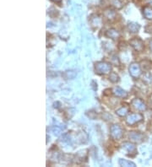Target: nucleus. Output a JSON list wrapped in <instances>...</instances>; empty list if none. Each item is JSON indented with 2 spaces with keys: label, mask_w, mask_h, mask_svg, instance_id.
Instances as JSON below:
<instances>
[{
  "label": "nucleus",
  "mask_w": 152,
  "mask_h": 167,
  "mask_svg": "<svg viewBox=\"0 0 152 167\" xmlns=\"http://www.w3.org/2000/svg\"><path fill=\"white\" fill-rule=\"evenodd\" d=\"M149 3H150L151 4H152V0H149Z\"/></svg>",
  "instance_id": "obj_26"
},
{
  "label": "nucleus",
  "mask_w": 152,
  "mask_h": 167,
  "mask_svg": "<svg viewBox=\"0 0 152 167\" xmlns=\"http://www.w3.org/2000/svg\"><path fill=\"white\" fill-rule=\"evenodd\" d=\"M149 103H150V106H151V108H152V96H151V100H150V101H149Z\"/></svg>",
  "instance_id": "obj_25"
},
{
  "label": "nucleus",
  "mask_w": 152,
  "mask_h": 167,
  "mask_svg": "<svg viewBox=\"0 0 152 167\" xmlns=\"http://www.w3.org/2000/svg\"><path fill=\"white\" fill-rule=\"evenodd\" d=\"M113 94L117 97H120V98L128 97V92L126 90H124V89L120 88V87H115L113 89Z\"/></svg>",
  "instance_id": "obj_10"
},
{
  "label": "nucleus",
  "mask_w": 152,
  "mask_h": 167,
  "mask_svg": "<svg viewBox=\"0 0 152 167\" xmlns=\"http://www.w3.org/2000/svg\"><path fill=\"white\" fill-rule=\"evenodd\" d=\"M110 3L114 8H116L118 9H122V7H123V4L120 0H110Z\"/></svg>",
  "instance_id": "obj_18"
},
{
  "label": "nucleus",
  "mask_w": 152,
  "mask_h": 167,
  "mask_svg": "<svg viewBox=\"0 0 152 167\" xmlns=\"http://www.w3.org/2000/svg\"><path fill=\"white\" fill-rule=\"evenodd\" d=\"M112 62H113L115 66H119V64H120V61H119V59H118V56H116V55L113 56V57H112Z\"/></svg>",
  "instance_id": "obj_19"
},
{
  "label": "nucleus",
  "mask_w": 152,
  "mask_h": 167,
  "mask_svg": "<svg viewBox=\"0 0 152 167\" xmlns=\"http://www.w3.org/2000/svg\"><path fill=\"white\" fill-rule=\"evenodd\" d=\"M76 75H77V73L74 70H68L63 73V77L66 79H73L76 77Z\"/></svg>",
  "instance_id": "obj_15"
},
{
  "label": "nucleus",
  "mask_w": 152,
  "mask_h": 167,
  "mask_svg": "<svg viewBox=\"0 0 152 167\" xmlns=\"http://www.w3.org/2000/svg\"><path fill=\"white\" fill-rule=\"evenodd\" d=\"M129 73L130 75L135 78H138L141 74V67L140 65L137 62H133L129 66Z\"/></svg>",
  "instance_id": "obj_4"
},
{
  "label": "nucleus",
  "mask_w": 152,
  "mask_h": 167,
  "mask_svg": "<svg viewBox=\"0 0 152 167\" xmlns=\"http://www.w3.org/2000/svg\"><path fill=\"white\" fill-rule=\"evenodd\" d=\"M128 29L131 33H136L140 30V25L138 23L135 22H129L128 24Z\"/></svg>",
  "instance_id": "obj_12"
},
{
  "label": "nucleus",
  "mask_w": 152,
  "mask_h": 167,
  "mask_svg": "<svg viewBox=\"0 0 152 167\" xmlns=\"http://www.w3.org/2000/svg\"><path fill=\"white\" fill-rule=\"evenodd\" d=\"M51 1H52V2H54V3H60L62 0H51Z\"/></svg>",
  "instance_id": "obj_23"
},
{
  "label": "nucleus",
  "mask_w": 152,
  "mask_h": 167,
  "mask_svg": "<svg viewBox=\"0 0 152 167\" xmlns=\"http://www.w3.org/2000/svg\"><path fill=\"white\" fill-rule=\"evenodd\" d=\"M103 15L105 16V18L107 19V20L109 21H114L117 18V13L114 11L113 9H106L104 13H103Z\"/></svg>",
  "instance_id": "obj_9"
},
{
  "label": "nucleus",
  "mask_w": 152,
  "mask_h": 167,
  "mask_svg": "<svg viewBox=\"0 0 152 167\" xmlns=\"http://www.w3.org/2000/svg\"><path fill=\"white\" fill-rule=\"evenodd\" d=\"M123 149L125 150L128 153L130 154H134L135 155L137 153V149H136V146H135L133 143H130V142H124L123 145H122Z\"/></svg>",
  "instance_id": "obj_8"
},
{
  "label": "nucleus",
  "mask_w": 152,
  "mask_h": 167,
  "mask_svg": "<svg viewBox=\"0 0 152 167\" xmlns=\"http://www.w3.org/2000/svg\"><path fill=\"white\" fill-rule=\"evenodd\" d=\"M118 164L120 166L123 167H135V165L134 162L129 161V160H124V159H119L118 160Z\"/></svg>",
  "instance_id": "obj_14"
},
{
  "label": "nucleus",
  "mask_w": 152,
  "mask_h": 167,
  "mask_svg": "<svg viewBox=\"0 0 152 167\" xmlns=\"http://www.w3.org/2000/svg\"><path fill=\"white\" fill-rule=\"evenodd\" d=\"M106 36L108 37V38H111V39L113 40H116L118 39V37H119V32H118L117 30H115V29H109L107 31H106Z\"/></svg>",
  "instance_id": "obj_11"
},
{
  "label": "nucleus",
  "mask_w": 152,
  "mask_h": 167,
  "mask_svg": "<svg viewBox=\"0 0 152 167\" xmlns=\"http://www.w3.org/2000/svg\"><path fill=\"white\" fill-rule=\"evenodd\" d=\"M131 105L133 106L134 108H135L136 110H139L140 111H144L146 110L147 106L144 103V101H142L140 99L135 98L134 100L131 101Z\"/></svg>",
  "instance_id": "obj_7"
},
{
  "label": "nucleus",
  "mask_w": 152,
  "mask_h": 167,
  "mask_svg": "<svg viewBox=\"0 0 152 167\" xmlns=\"http://www.w3.org/2000/svg\"><path fill=\"white\" fill-rule=\"evenodd\" d=\"M53 133L55 135H58V134H60L61 133V129L60 128H58L57 127L56 128H53Z\"/></svg>",
  "instance_id": "obj_22"
},
{
  "label": "nucleus",
  "mask_w": 152,
  "mask_h": 167,
  "mask_svg": "<svg viewBox=\"0 0 152 167\" xmlns=\"http://www.w3.org/2000/svg\"><path fill=\"white\" fill-rule=\"evenodd\" d=\"M144 120V116L140 113H132L126 118V124L129 127L135 126L137 123H141Z\"/></svg>",
  "instance_id": "obj_3"
},
{
  "label": "nucleus",
  "mask_w": 152,
  "mask_h": 167,
  "mask_svg": "<svg viewBox=\"0 0 152 167\" xmlns=\"http://www.w3.org/2000/svg\"><path fill=\"white\" fill-rule=\"evenodd\" d=\"M109 80L112 83H117V82H118L120 80V78H119V76H118L116 73L112 72L110 73V75H109Z\"/></svg>",
  "instance_id": "obj_17"
},
{
  "label": "nucleus",
  "mask_w": 152,
  "mask_h": 167,
  "mask_svg": "<svg viewBox=\"0 0 152 167\" xmlns=\"http://www.w3.org/2000/svg\"><path fill=\"white\" fill-rule=\"evenodd\" d=\"M150 48L152 52V40H151V41H150Z\"/></svg>",
  "instance_id": "obj_24"
},
{
  "label": "nucleus",
  "mask_w": 152,
  "mask_h": 167,
  "mask_svg": "<svg viewBox=\"0 0 152 167\" xmlns=\"http://www.w3.org/2000/svg\"><path fill=\"white\" fill-rule=\"evenodd\" d=\"M112 66L107 62H98L95 65V71L97 74H107L111 72Z\"/></svg>",
  "instance_id": "obj_1"
},
{
  "label": "nucleus",
  "mask_w": 152,
  "mask_h": 167,
  "mask_svg": "<svg viewBox=\"0 0 152 167\" xmlns=\"http://www.w3.org/2000/svg\"><path fill=\"white\" fill-rule=\"evenodd\" d=\"M129 138L131 141L135 142V143H142L144 141L145 139V135L143 134H141L140 132H129Z\"/></svg>",
  "instance_id": "obj_6"
},
{
  "label": "nucleus",
  "mask_w": 152,
  "mask_h": 167,
  "mask_svg": "<svg viewBox=\"0 0 152 167\" xmlns=\"http://www.w3.org/2000/svg\"><path fill=\"white\" fill-rule=\"evenodd\" d=\"M147 62V60H144V61H142V63L143 64H145V65H142V68H143V69H145V70H148V69H150L151 68V62L148 63V64H146Z\"/></svg>",
  "instance_id": "obj_20"
},
{
  "label": "nucleus",
  "mask_w": 152,
  "mask_h": 167,
  "mask_svg": "<svg viewBox=\"0 0 152 167\" xmlns=\"http://www.w3.org/2000/svg\"><path fill=\"white\" fill-rule=\"evenodd\" d=\"M143 13H144V15L146 19L152 20V8L149 7V6L145 7L144 9H143Z\"/></svg>",
  "instance_id": "obj_16"
},
{
  "label": "nucleus",
  "mask_w": 152,
  "mask_h": 167,
  "mask_svg": "<svg viewBox=\"0 0 152 167\" xmlns=\"http://www.w3.org/2000/svg\"><path fill=\"white\" fill-rule=\"evenodd\" d=\"M129 44L137 52H142V51L144 50V48H145L143 41L140 38H139V37H135V38L130 40Z\"/></svg>",
  "instance_id": "obj_5"
},
{
  "label": "nucleus",
  "mask_w": 152,
  "mask_h": 167,
  "mask_svg": "<svg viewBox=\"0 0 152 167\" xmlns=\"http://www.w3.org/2000/svg\"><path fill=\"white\" fill-rule=\"evenodd\" d=\"M129 111V108L128 106H122L116 111V114L119 117H124L125 116H127Z\"/></svg>",
  "instance_id": "obj_13"
},
{
  "label": "nucleus",
  "mask_w": 152,
  "mask_h": 167,
  "mask_svg": "<svg viewBox=\"0 0 152 167\" xmlns=\"http://www.w3.org/2000/svg\"><path fill=\"white\" fill-rule=\"evenodd\" d=\"M145 32H146V33L152 35V24L147 25L146 26H145Z\"/></svg>",
  "instance_id": "obj_21"
},
{
  "label": "nucleus",
  "mask_w": 152,
  "mask_h": 167,
  "mask_svg": "<svg viewBox=\"0 0 152 167\" xmlns=\"http://www.w3.org/2000/svg\"><path fill=\"white\" fill-rule=\"evenodd\" d=\"M110 135L114 140H120L124 137V130L118 124H113L110 128Z\"/></svg>",
  "instance_id": "obj_2"
}]
</instances>
